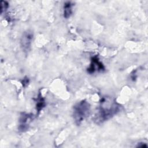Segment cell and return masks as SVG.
Masks as SVG:
<instances>
[{"mask_svg": "<svg viewBox=\"0 0 148 148\" xmlns=\"http://www.w3.org/2000/svg\"><path fill=\"white\" fill-rule=\"evenodd\" d=\"M120 105L110 97L103 98L96 116L97 122L102 123L112 117L120 110Z\"/></svg>", "mask_w": 148, "mask_h": 148, "instance_id": "obj_1", "label": "cell"}, {"mask_svg": "<svg viewBox=\"0 0 148 148\" xmlns=\"http://www.w3.org/2000/svg\"><path fill=\"white\" fill-rule=\"evenodd\" d=\"M90 105L85 101L82 100L76 103L73 107L72 115L76 125H79L90 113Z\"/></svg>", "mask_w": 148, "mask_h": 148, "instance_id": "obj_2", "label": "cell"}, {"mask_svg": "<svg viewBox=\"0 0 148 148\" xmlns=\"http://www.w3.org/2000/svg\"><path fill=\"white\" fill-rule=\"evenodd\" d=\"M33 37V32L30 30H27L23 32L21 37L20 44L22 50L24 53H27L29 51Z\"/></svg>", "mask_w": 148, "mask_h": 148, "instance_id": "obj_3", "label": "cell"}, {"mask_svg": "<svg viewBox=\"0 0 148 148\" xmlns=\"http://www.w3.org/2000/svg\"><path fill=\"white\" fill-rule=\"evenodd\" d=\"M33 115L28 113H22L19 118V125L18 130L21 132H24L28 128L29 125L32 120Z\"/></svg>", "mask_w": 148, "mask_h": 148, "instance_id": "obj_4", "label": "cell"}, {"mask_svg": "<svg viewBox=\"0 0 148 148\" xmlns=\"http://www.w3.org/2000/svg\"><path fill=\"white\" fill-rule=\"evenodd\" d=\"M104 69L103 65L99 61L97 57H94L91 59V63L90 65V67L88 68L87 71L88 73H91L94 72L95 71H102Z\"/></svg>", "mask_w": 148, "mask_h": 148, "instance_id": "obj_5", "label": "cell"}, {"mask_svg": "<svg viewBox=\"0 0 148 148\" xmlns=\"http://www.w3.org/2000/svg\"><path fill=\"white\" fill-rule=\"evenodd\" d=\"M72 6L73 5L71 2H66L64 3L63 8V14L65 18H68L70 17L72 13Z\"/></svg>", "mask_w": 148, "mask_h": 148, "instance_id": "obj_6", "label": "cell"}, {"mask_svg": "<svg viewBox=\"0 0 148 148\" xmlns=\"http://www.w3.org/2000/svg\"><path fill=\"white\" fill-rule=\"evenodd\" d=\"M39 98H38V102L36 103V109L38 110V112H40L43 108L45 107V102L44 99L42 98V97L39 95Z\"/></svg>", "mask_w": 148, "mask_h": 148, "instance_id": "obj_7", "label": "cell"}, {"mask_svg": "<svg viewBox=\"0 0 148 148\" xmlns=\"http://www.w3.org/2000/svg\"><path fill=\"white\" fill-rule=\"evenodd\" d=\"M8 8V3L6 1H2L1 2V13L2 14V13L5 11Z\"/></svg>", "mask_w": 148, "mask_h": 148, "instance_id": "obj_8", "label": "cell"}, {"mask_svg": "<svg viewBox=\"0 0 148 148\" xmlns=\"http://www.w3.org/2000/svg\"><path fill=\"white\" fill-rule=\"evenodd\" d=\"M142 145H140V144H138V145L137 146V147H147V146L146 145V143H140Z\"/></svg>", "mask_w": 148, "mask_h": 148, "instance_id": "obj_9", "label": "cell"}]
</instances>
